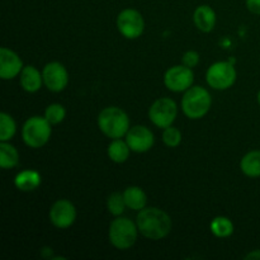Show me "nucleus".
I'll return each mask as SVG.
<instances>
[{"instance_id":"28","label":"nucleus","mask_w":260,"mask_h":260,"mask_svg":"<svg viewBox=\"0 0 260 260\" xmlns=\"http://www.w3.org/2000/svg\"><path fill=\"white\" fill-rule=\"evenodd\" d=\"M245 259H260V250H254L251 253H249L248 255H245Z\"/></svg>"},{"instance_id":"11","label":"nucleus","mask_w":260,"mask_h":260,"mask_svg":"<svg viewBox=\"0 0 260 260\" xmlns=\"http://www.w3.org/2000/svg\"><path fill=\"white\" fill-rule=\"evenodd\" d=\"M50 220L57 229H68L75 222V206L68 200H58L52 205L50 210Z\"/></svg>"},{"instance_id":"12","label":"nucleus","mask_w":260,"mask_h":260,"mask_svg":"<svg viewBox=\"0 0 260 260\" xmlns=\"http://www.w3.org/2000/svg\"><path fill=\"white\" fill-rule=\"evenodd\" d=\"M126 142L134 152H146L154 145L155 139L152 132L145 126H134L126 135Z\"/></svg>"},{"instance_id":"3","label":"nucleus","mask_w":260,"mask_h":260,"mask_svg":"<svg viewBox=\"0 0 260 260\" xmlns=\"http://www.w3.org/2000/svg\"><path fill=\"white\" fill-rule=\"evenodd\" d=\"M212 98L207 89L202 86H190L185 90L182 99L183 113L190 119H200L210 111Z\"/></svg>"},{"instance_id":"27","label":"nucleus","mask_w":260,"mask_h":260,"mask_svg":"<svg viewBox=\"0 0 260 260\" xmlns=\"http://www.w3.org/2000/svg\"><path fill=\"white\" fill-rule=\"evenodd\" d=\"M246 8L254 14H260V0H246Z\"/></svg>"},{"instance_id":"15","label":"nucleus","mask_w":260,"mask_h":260,"mask_svg":"<svg viewBox=\"0 0 260 260\" xmlns=\"http://www.w3.org/2000/svg\"><path fill=\"white\" fill-rule=\"evenodd\" d=\"M43 84V76L35 66H25L20 73V86L27 93H36Z\"/></svg>"},{"instance_id":"1","label":"nucleus","mask_w":260,"mask_h":260,"mask_svg":"<svg viewBox=\"0 0 260 260\" xmlns=\"http://www.w3.org/2000/svg\"><path fill=\"white\" fill-rule=\"evenodd\" d=\"M139 233L150 240H160L169 235L172 218L165 211L157 207H145L137 215Z\"/></svg>"},{"instance_id":"7","label":"nucleus","mask_w":260,"mask_h":260,"mask_svg":"<svg viewBox=\"0 0 260 260\" xmlns=\"http://www.w3.org/2000/svg\"><path fill=\"white\" fill-rule=\"evenodd\" d=\"M178 114L177 104L170 98H160L149 109V118L159 128L172 126Z\"/></svg>"},{"instance_id":"19","label":"nucleus","mask_w":260,"mask_h":260,"mask_svg":"<svg viewBox=\"0 0 260 260\" xmlns=\"http://www.w3.org/2000/svg\"><path fill=\"white\" fill-rule=\"evenodd\" d=\"M19 162V154L13 145L8 141L0 142V167L3 169H12Z\"/></svg>"},{"instance_id":"25","label":"nucleus","mask_w":260,"mask_h":260,"mask_svg":"<svg viewBox=\"0 0 260 260\" xmlns=\"http://www.w3.org/2000/svg\"><path fill=\"white\" fill-rule=\"evenodd\" d=\"M162 141L168 147L179 146L180 142H182V132L173 126L167 127L162 132Z\"/></svg>"},{"instance_id":"10","label":"nucleus","mask_w":260,"mask_h":260,"mask_svg":"<svg viewBox=\"0 0 260 260\" xmlns=\"http://www.w3.org/2000/svg\"><path fill=\"white\" fill-rule=\"evenodd\" d=\"M43 84L53 93L62 91L69 84V74L65 66L60 62H48L42 71Z\"/></svg>"},{"instance_id":"9","label":"nucleus","mask_w":260,"mask_h":260,"mask_svg":"<svg viewBox=\"0 0 260 260\" xmlns=\"http://www.w3.org/2000/svg\"><path fill=\"white\" fill-rule=\"evenodd\" d=\"M194 81V74L192 69L185 65H177L170 68L164 75V84L169 90L180 93L192 86Z\"/></svg>"},{"instance_id":"23","label":"nucleus","mask_w":260,"mask_h":260,"mask_svg":"<svg viewBox=\"0 0 260 260\" xmlns=\"http://www.w3.org/2000/svg\"><path fill=\"white\" fill-rule=\"evenodd\" d=\"M126 202H124V197L122 193H112L107 200V208H108L109 213L116 217L121 216L124 212L126 208Z\"/></svg>"},{"instance_id":"8","label":"nucleus","mask_w":260,"mask_h":260,"mask_svg":"<svg viewBox=\"0 0 260 260\" xmlns=\"http://www.w3.org/2000/svg\"><path fill=\"white\" fill-rule=\"evenodd\" d=\"M117 28L123 37L135 40L144 33L145 20L137 10L124 9L117 17Z\"/></svg>"},{"instance_id":"6","label":"nucleus","mask_w":260,"mask_h":260,"mask_svg":"<svg viewBox=\"0 0 260 260\" xmlns=\"http://www.w3.org/2000/svg\"><path fill=\"white\" fill-rule=\"evenodd\" d=\"M206 80L211 88L216 90H226L236 81V70L231 62L218 61L208 68Z\"/></svg>"},{"instance_id":"5","label":"nucleus","mask_w":260,"mask_h":260,"mask_svg":"<svg viewBox=\"0 0 260 260\" xmlns=\"http://www.w3.org/2000/svg\"><path fill=\"white\" fill-rule=\"evenodd\" d=\"M23 141L32 149L45 146L51 137V123L45 117H30L23 124Z\"/></svg>"},{"instance_id":"26","label":"nucleus","mask_w":260,"mask_h":260,"mask_svg":"<svg viewBox=\"0 0 260 260\" xmlns=\"http://www.w3.org/2000/svg\"><path fill=\"white\" fill-rule=\"evenodd\" d=\"M182 62L183 65H185L187 68H196V66L198 65V62H200V55H198L196 51H188V52H185L184 55H183Z\"/></svg>"},{"instance_id":"2","label":"nucleus","mask_w":260,"mask_h":260,"mask_svg":"<svg viewBox=\"0 0 260 260\" xmlns=\"http://www.w3.org/2000/svg\"><path fill=\"white\" fill-rule=\"evenodd\" d=\"M98 127L109 139H122L126 136L129 127V118L118 107H107L99 113Z\"/></svg>"},{"instance_id":"24","label":"nucleus","mask_w":260,"mask_h":260,"mask_svg":"<svg viewBox=\"0 0 260 260\" xmlns=\"http://www.w3.org/2000/svg\"><path fill=\"white\" fill-rule=\"evenodd\" d=\"M66 111L61 104L53 103L46 108L45 118L50 122L51 124H58L65 119Z\"/></svg>"},{"instance_id":"16","label":"nucleus","mask_w":260,"mask_h":260,"mask_svg":"<svg viewBox=\"0 0 260 260\" xmlns=\"http://www.w3.org/2000/svg\"><path fill=\"white\" fill-rule=\"evenodd\" d=\"M14 184L22 192H32L41 184V175L36 170H23L14 178Z\"/></svg>"},{"instance_id":"13","label":"nucleus","mask_w":260,"mask_h":260,"mask_svg":"<svg viewBox=\"0 0 260 260\" xmlns=\"http://www.w3.org/2000/svg\"><path fill=\"white\" fill-rule=\"evenodd\" d=\"M23 70V62L14 51L7 47L0 50V78L3 80H10L19 75Z\"/></svg>"},{"instance_id":"17","label":"nucleus","mask_w":260,"mask_h":260,"mask_svg":"<svg viewBox=\"0 0 260 260\" xmlns=\"http://www.w3.org/2000/svg\"><path fill=\"white\" fill-rule=\"evenodd\" d=\"M124 202H126V206L131 210L135 211H141L146 207L147 203V197L145 194L144 190L140 187H128L124 189L123 192Z\"/></svg>"},{"instance_id":"18","label":"nucleus","mask_w":260,"mask_h":260,"mask_svg":"<svg viewBox=\"0 0 260 260\" xmlns=\"http://www.w3.org/2000/svg\"><path fill=\"white\" fill-rule=\"evenodd\" d=\"M240 169L250 178L260 177V150L248 152L240 161Z\"/></svg>"},{"instance_id":"21","label":"nucleus","mask_w":260,"mask_h":260,"mask_svg":"<svg viewBox=\"0 0 260 260\" xmlns=\"http://www.w3.org/2000/svg\"><path fill=\"white\" fill-rule=\"evenodd\" d=\"M211 231L217 238H229L234 233V223L228 217L220 216V217H216L212 220Z\"/></svg>"},{"instance_id":"22","label":"nucleus","mask_w":260,"mask_h":260,"mask_svg":"<svg viewBox=\"0 0 260 260\" xmlns=\"http://www.w3.org/2000/svg\"><path fill=\"white\" fill-rule=\"evenodd\" d=\"M17 131V124L12 116L3 112L0 114V141H9Z\"/></svg>"},{"instance_id":"29","label":"nucleus","mask_w":260,"mask_h":260,"mask_svg":"<svg viewBox=\"0 0 260 260\" xmlns=\"http://www.w3.org/2000/svg\"><path fill=\"white\" fill-rule=\"evenodd\" d=\"M258 102H259V104H260V90H259V93H258Z\"/></svg>"},{"instance_id":"20","label":"nucleus","mask_w":260,"mask_h":260,"mask_svg":"<svg viewBox=\"0 0 260 260\" xmlns=\"http://www.w3.org/2000/svg\"><path fill=\"white\" fill-rule=\"evenodd\" d=\"M129 152H131V149L128 144L126 141H122L121 139H114L108 146V157L117 164L126 161L129 156Z\"/></svg>"},{"instance_id":"4","label":"nucleus","mask_w":260,"mask_h":260,"mask_svg":"<svg viewBox=\"0 0 260 260\" xmlns=\"http://www.w3.org/2000/svg\"><path fill=\"white\" fill-rule=\"evenodd\" d=\"M137 223L127 217H117L109 225L108 238L112 245L119 250L132 248L137 240Z\"/></svg>"},{"instance_id":"14","label":"nucleus","mask_w":260,"mask_h":260,"mask_svg":"<svg viewBox=\"0 0 260 260\" xmlns=\"http://www.w3.org/2000/svg\"><path fill=\"white\" fill-rule=\"evenodd\" d=\"M193 20H194L196 27L202 32L208 33L215 28L216 25V13L208 5H200L194 10L193 14Z\"/></svg>"}]
</instances>
